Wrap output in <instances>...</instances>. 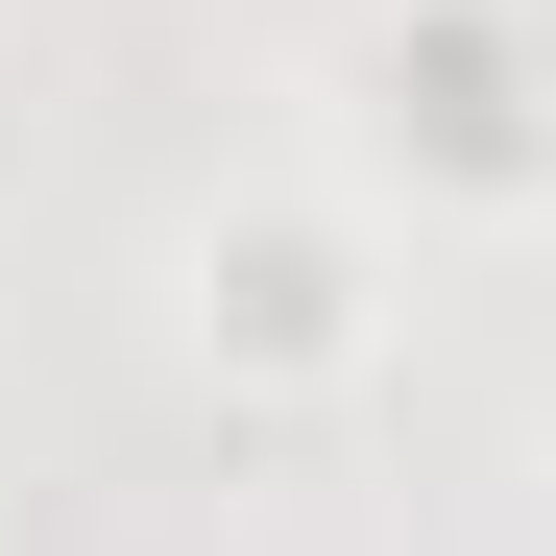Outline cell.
<instances>
[{
  "mask_svg": "<svg viewBox=\"0 0 556 556\" xmlns=\"http://www.w3.org/2000/svg\"><path fill=\"white\" fill-rule=\"evenodd\" d=\"M194 339H242V363H339V242H315V218L194 242Z\"/></svg>",
  "mask_w": 556,
  "mask_h": 556,
  "instance_id": "obj_1",
  "label": "cell"
}]
</instances>
